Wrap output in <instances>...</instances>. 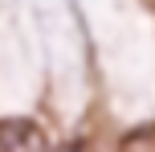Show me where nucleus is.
Listing matches in <instances>:
<instances>
[{
  "label": "nucleus",
  "instance_id": "f257e3e1",
  "mask_svg": "<svg viewBox=\"0 0 155 152\" xmlns=\"http://www.w3.org/2000/svg\"><path fill=\"white\" fill-rule=\"evenodd\" d=\"M0 152H49L37 119H0Z\"/></svg>",
  "mask_w": 155,
  "mask_h": 152
},
{
  "label": "nucleus",
  "instance_id": "f03ea898",
  "mask_svg": "<svg viewBox=\"0 0 155 152\" xmlns=\"http://www.w3.org/2000/svg\"><path fill=\"white\" fill-rule=\"evenodd\" d=\"M118 152H155V128H143V132H131L123 140Z\"/></svg>",
  "mask_w": 155,
  "mask_h": 152
},
{
  "label": "nucleus",
  "instance_id": "7ed1b4c3",
  "mask_svg": "<svg viewBox=\"0 0 155 152\" xmlns=\"http://www.w3.org/2000/svg\"><path fill=\"white\" fill-rule=\"evenodd\" d=\"M49 152H90V144H86V140H65V144H57V148H49Z\"/></svg>",
  "mask_w": 155,
  "mask_h": 152
}]
</instances>
